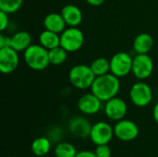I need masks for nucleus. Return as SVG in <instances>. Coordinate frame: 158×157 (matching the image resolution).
<instances>
[{
  "label": "nucleus",
  "instance_id": "obj_1",
  "mask_svg": "<svg viewBox=\"0 0 158 157\" xmlns=\"http://www.w3.org/2000/svg\"><path fill=\"white\" fill-rule=\"evenodd\" d=\"M119 90V78H118L111 72L96 77L91 87V92L103 102H106L116 97Z\"/></svg>",
  "mask_w": 158,
  "mask_h": 157
},
{
  "label": "nucleus",
  "instance_id": "obj_2",
  "mask_svg": "<svg viewBox=\"0 0 158 157\" xmlns=\"http://www.w3.org/2000/svg\"><path fill=\"white\" fill-rule=\"evenodd\" d=\"M26 65L32 70L41 71L45 69L49 64V50L39 44H31L23 53Z\"/></svg>",
  "mask_w": 158,
  "mask_h": 157
},
{
  "label": "nucleus",
  "instance_id": "obj_3",
  "mask_svg": "<svg viewBox=\"0 0 158 157\" xmlns=\"http://www.w3.org/2000/svg\"><path fill=\"white\" fill-rule=\"evenodd\" d=\"M96 76L90 66L79 64L72 67L69 72V81L70 84L78 90L91 89Z\"/></svg>",
  "mask_w": 158,
  "mask_h": 157
},
{
  "label": "nucleus",
  "instance_id": "obj_4",
  "mask_svg": "<svg viewBox=\"0 0 158 157\" xmlns=\"http://www.w3.org/2000/svg\"><path fill=\"white\" fill-rule=\"evenodd\" d=\"M84 43V34L78 27H69L60 33V46L69 53L79 51Z\"/></svg>",
  "mask_w": 158,
  "mask_h": 157
},
{
  "label": "nucleus",
  "instance_id": "obj_5",
  "mask_svg": "<svg viewBox=\"0 0 158 157\" xmlns=\"http://www.w3.org/2000/svg\"><path fill=\"white\" fill-rule=\"evenodd\" d=\"M110 60V72L118 78L128 76L132 70L133 57L126 52H118L113 55Z\"/></svg>",
  "mask_w": 158,
  "mask_h": 157
},
{
  "label": "nucleus",
  "instance_id": "obj_6",
  "mask_svg": "<svg viewBox=\"0 0 158 157\" xmlns=\"http://www.w3.org/2000/svg\"><path fill=\"white\" fill-rule=\"evenodd\" d=\"M130 99L138 107L147 106L153 100V90L146 82H135L130 90Z\"/></svg>",
  "mask_w": 158,
  "mask_h": 157
},
{
  "label": "nucleus",
  "instance_id": "obj_7",
  "mask_svg": "<svg viewBox=\"0 0 158 157\" xmlns=\"http://www.w3.org/2000/svg\"><path fill=\"white\" fill-rule=\"evenodd\" d=\"M154 71V61L148 54H136L133 57L131 73L140 81L148 79Z\"/></svg>",
  "mask_w": 158,
  "mask_h": 157
},
{
  "label": "nucleus",
  "instance_id": "obj_8",
  "mask_svg": "<svg viewBox=\"0 0 158 157\" xmlns=\"http://www.w3.org/2000/svg\"><path fill=\"white\" fill-rule=\"evenodd\" d=\"M114 135V128L110 124L99 121L92 126L90 139L95 145H103L108 144Z\"/></svg>",
  "mask_w": 158,
  "mask_h": 157
},
{
  "label": "nucleus",
  "instance_id": "obj_9",
  "mask_svg": "<svg viewBox=\"0 0 158 157\" xmlns=\"http://www.w3.org/2000/svg\"><path fill=\"white\" fill-rule=\"evenodd\" d=\"M115 136L122 142H131L139 135V128L135 122L130 119L117 121L114 127Z\"/></svg>",
  "mask_w": 158,
  "mask_h": 157
},
{
  "label": "nucleus",
  "instance_id": "obj_10",
  "mask_svg": "<svg viewBox=\"0 0 158 157\" xmlns=\"http://www.w3.org/2000/svg\"><path fill=\"white\" fill-rule=\"evenodd\" d=\"M19 63V52L11 46L0 48V70L3 74L15 71Z\"/></svg>",
  "mask_w": 158,
  "mask_h": 157
},
{
  "label": "nucleus",
  "instance_id": "obj_11",
  "mask_svg": "<svg viewBox=\"0 0 158 157\" xmlns=\"http://www.w3.org/2000/svg\"><path fill=\"white\" fill-rule=\"evenodd\" d=\"M104 110L106 116L110 120L119 121L125 118L128 112V106L123 99L116 96L106 102Z\"/></svg>",
  "mask_w": 158,
  "mask_h": 157
},
{
  "label": "nucleus",
  "instance_id": "obj_12",
  "mask_svg": "<svg viewBox=\"0 0 158 157\" xmlns=\"http://www.w3.org/2000/svg\"><path fill=\"white\" fill-rule=\"evenodd\" d=\"M102 102L92 92L90 93L82 94L78 100V108L84 115H95L102 108Z\"/></svg>",
  "mask_w": 158,
  "mask_h": 157
},
{
  "label": "nucleus",
  "instance_id": "obj_13",
  "mask_svg": "<svg viewBox=\"0 0 158 157\" xmlns=\"http://www.w3.org/2000/svg\"><path fill=\"white\" fill-rule=\"evenodd\" d=\"M92 130V125L90 122L82 117L72 118L69 122V132L78 138L85 139L90 137Z\"/></svg>",
  "mask_w": 158,
  "mask_h": 157
},
{
  "label": "nucleus",
  "instance_id": "obj_14",
  "mask_svg": "<svg viewBox=\"0 0 158 157\" xmlns=\"http://www.w3.org/2000/svg\"><path fill=\"white\" fill-rule=\"evenodd\" d=\"M61 15L69 27H78L82 21V12L79 6L69 4L66 5L62 10Z\"/></svg>",
  "mask_w": 158,
  "mask_h": 157
},
{
  "label": "nucleus",
  "instance_id": "obj_15",
  "mask_svg": "<svg viewBox=\"0 0 158 157\" xmlns=\"http://www.w3.org/2000/svg\"><path fill=\"white\" fill-rule=\"evenodd\" d=\"M44 26L45 30L60 34L67 27L66 21L63 19L61 13L52 12L47 14L44 19Z\"/></svg>",
  "mask_w": 158,
  "mask_h": 157
},
{
  "label": "nucleus",
  "instance_id": "obj_16",
  "mask_svg": "<svg viewBox=\"0 0 158 157\" xmlns=\"http://www.w3.org/2000/svg\"><path fill=\"white\" fill-rule=\"evenodd\" d=\"M154 46V38L146 32L138 34L133 40V50L136 54H148Z\"/></svg>",
  "mask_w": 158,
  "mask_h": 157
},
{
  "label": "nucleus",
  "instance_id": "obj_17",
  "mask_svg": "<svg viewBox=\"0 0 158 157\" xmlns=\"http://www.w3.org/2000/svg\"><path fill=\"white\" fill-rule=\"evenodd\" d=\"M31 44V36L28 31H19L11 36L10 46L18 52H24Z\"/></svg>",
  "mask_w": 158,
  "mask_h": 157
},
{
  "label": "nucleus",
  "instance_id": "obj_18",
  "mask_svg": "<svg viewBox=\"0 0 158 157\" xmlns=\"http://www.w3.org/2000/svg\"><path fill=\"white\" fill-rule=\"evenodd\" d=\"M39 43L47 50L56 48L60 45V34L44 30L39 35Z\"/></svg>",
  "mask_w": 158,
  "mask_h": 157
},
{
  "label": "nucleus",
  "instance_id": "obj_19",
  "mask_svg": "<svg viewBox=\"0 0 158 157\" xmlns=\"http://www.w3.org/2000/svg\"><path fill=\"white\" fill-rule=\"evenodd\" d=\"M31 149L35 156H46L51 149V142L47 138L39 137L32 142Z\"/></svg>",
  "mask_w": 158,
  "mask_h": 157
},
{
  "label": "nucleus",
  "instance_id": "obj_20",
  "mask_svg": "<svg viewBox=\"0 0 158 157\" xmlns=\"http://www.w3.org/2000/svg\"><path fill=\"white\" fill-rule=\"evenodd\" d=\"M93 72L96 77L110 72V60L106 57H97L90 65Z\"/></svg>",
  "mask_w": 158,
  "mask_h": 157
},
{
  "label": "nucleus",
  "instance_id": "obj_21",
  "mask_svg": "<svg viewBox=\"0 0 158 157\" xmlns=\"http://www.w3.org/2000/svg\"><path fill=\"white\" fill-rule=\"evenodd\" d=\"M68 51L65 50L62 46H57L49 50V60L50 64L58 66L66 62L68 58Z\"/></svg>",
  "mask_w": 158,
  "mask_h": 157
},
{
  "label": "nucleus",
  "instance_id": "obj_22",
  "mask_svg": "<svg viewBox=\"0 0 158 157\" xmlns=\"http://www.w3.org/2000/svg\"><path fill=\"white\" fill-rule=\"evenodd\" d=\"M76 155V148L69 143H59L55 148L56 157H75Z\"/></svg>",
  "mask_w": 158,
  "mask_h": 157
},
{
  "label": "nucleus",
  "instance_id": "obj_23",
  "mask_svg": "<svg viewBox=\"0 0 158 157\" xmlns=\"http://www.w3.org/2000/svg\"><path fill=\"white\" fill-rule=\"evenodd\" d=\"M23 0H0V10L12 14L19 10Z\"/></svg>",
  "mask_w": 158,
  "mask_h": 157
},
{
  "label": "nucleus",
  "instance_id": "obj_24",
  "mask_svg": "<svg viewBox=\"0 0 158 157\" xmlns=\"http://www.w3.org/2000/svg\"><path fill=\"white\" fill-rule=\"evenodd\" d=\"M94 153L97 157H111L112 152L111 148L108 146V144H103V145H97Z\"/></svg>",
  "mask_w": 158,
  "mask_h": 157
},
{
  "label": "nucleus",
  "instance_id": "obj_25",
  "mask_svg": "<svg viewBox=\"0 0 158 157\" xmlns=\"http://www.w3.org/2000/svg\"><path fill=\"white\" fill-rule=\"evenodd\" d=\"M8 15L9 14L0 10V30H1V31H4L9 24Z\"/></svg>",
  "mask_w": 158,
  "mask_h": 157
},
{
  "label": "nucleus",
  "instance_id": "obj_26",
  "mask_svg": "<svg viewBox=\"0 0 158 157\" xmlns=\"http://www.w3.org/2000/svg\"><path fill=\"white\" fill-rule=\"evenodd\" d=\"M10 43H11V37L1 33L0 34V48L10 46Z\"/></svg>",
  "mask_w": 158,
  "mask_h": 157
},
{
  "label": "nucleus",
  "instance_id": "obj_27",
  "mask_svg": "<svg viewBox=\"0 0 158 157\" xmlns=\"http://www.w3.org/2000/svg\"><path fill=\"white\" fill-rule=\"evenodd\" d=\"M75 157H97L94 152H91V151H81L77 153Z\"/></svg>",
  "mask_w": 158,
  "mask_h": 157
},
{
  "label": "nucleus",
  "instance_id": "obj_28",
  "mask_svg": "<svg viewBox=\"0 0 158 157\" xmlns=\"http://www.w3.org/2000/svg\"><path fill=\"white\" fill-rule=\"evenodd\" d=\"M85 1L93 6H99L103 5L106 0H85Z\"/></svg>",
  "mask_w": 158,
  "mask_h": 157
},
{
  "label": "nucleus",
  "instance_id": "obj_29",
  "mask_svg": "<svg viewBox=\"0 0 158 157\" xmlns=\"http://www.w3.org/2000/svg\"><path fill=\"white\" fill-rule=\"evenodd\" d=\"M153 118L156 121V123L158 125V102L156 104L153 109Z\"/></svg>",
  "mask_w": 158,
  "mask_h": 157
},
{
  "label": "nucleus",
  "instance_id": "obj_30",
  "mask_svg": "<svg viewBox=\"0 0 158 157\" xmlns=\"http://www.w3.org/2000/svg\"><path fill=\"white\" fill-rule=\"evenodd\" d=\"M9 157H16V156H9Z\"/></svg>",
  "mask_w": 158,
  "mask_h": 157
},
{
  "label": "nucleus",
  "instance_id": "obj_31",
  "mask_svg": "<svg viewBox=\"0 0 158 157\" xmlns=\"http://www.w3.org/2000/svg\"><path fill=\"white\" fill-rule=\"evenodd\" d=\"M42 157H48V156H42Z\"/></svg>",
  "mask_w": 158,
  "mask_h": 157
}]
</instances>
